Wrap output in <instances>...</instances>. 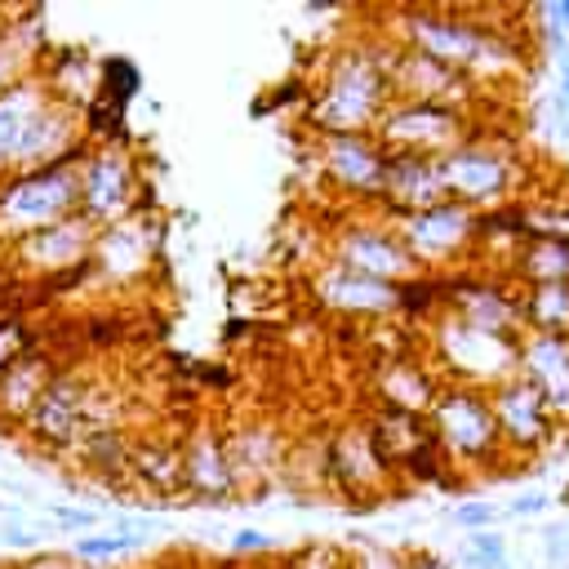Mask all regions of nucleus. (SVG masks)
Here are the masks:
<instances>
[{"label": "nucleus", "instance_id": "obj_14", "mask_svg": "<svg viewBox=\"0 0 569 569\" xmlns=\"http://www.w3.org/2000/svg\"><path fill=\"white\" fill-rule=\"evenodd\" d=\"M93 369L89 365H58V373L49 378L44 396L36 400L31 418L22 422V440L40 453H67L80 445L84 431V405L93 391Z\"/></svg>", "mask_w": 569, "mask_h": 569}, {"label": "nucleus", "instance_id": "obj_5", "mask_svg": "<svg viewBox=\"0 0 569 569\" xmlns=\"http://www.w3.org/2000/svg\"><path fill=\"white\" fill-rule=\"evenodd\" d=\"M387 218V213H382ZM391 231L413 258L418 276H458L476 267L480 249V213L458 200H436L418 213H391Z\"/></svg>", "mask_w": 569, "mask_h": 569}, {"label": "nucleus", "instance_id": "obj_20", "mask_svg": "<svg viewBox=\"0 0 569 569\" xmlns=\"http://www.w3.org/2000/svg\"><path fill=\"white\" fill-rule=\"evenodd\" d=\"M387 80H391V98H405V102H436V107H458V111H476L480 107V89L453 71L449 62L431 58V53H418V49H400L391 53V67H387Z\"/></svg>", "mask_w": 569, "mask_h": 569}, {"label": "nucleus", "instance_id": "obj_6", "mask_svg": "<svg viewBox=\"0 0 569 569\" xmlns=\"http://www.w3.org/2000/svg\"><path fill=\"white\" fill-rule=\"evenodd\" d=\"M436 169H440L445 200H458L471 213L511 204V196L525 182V164H520L516 147L507 138H489L485 124L462 147H453L445 160H436Z\"/></svg>", "mask_w": 569, "mask_h": 569}, {"label": "nucleus", "instance_id": "obj_9", "mask_svg": "<svg viewBox=\"0 0 569 569\" xmlns=\"http://www.w3.org/2000/svg\"><path fill=\"white\" fill-rule=\"evenodd\" d=\"M480 129V111H458V107H436V102H405L391 98L387 111L373 124V138L382 142L387 156H422V160H445L453 147H462Z\"/></svg>", "mask_w": 569, "mask_h": 569}, {"label": "nucleus", "instance_id": "obj_8", "mask_svg": "<svg viewBox=\"0 0 569 569\" xmlns=\"http://www.w3.org/2000/svg\"><path fill=\"white\" fill-rule=\"evenodd\" d=\"M76 182H80V209L93 227H111L142 204V187H147V169L133 151V142L124 138H93L76 164Z\"/></svg>", "mask_w": 569, "mask_h": 569}, {"label": "nucleus", "instance_id": "obj_10", "mask_svg": "<svg viewBox=\"0 0 569 569\" xmlns=\"http://www.w3.org/2000/svg\"><path fill=\"white\" fill-rule=\"evenodd\" d=\"M156 258H160V218L151 209H138V213H129L111 227H98L89 262H84L80 276L93 289L116 293V289L142 284L156 271Z\"/></svg>", "mask_w": 569, "mask_h": 569}, {"label": "nucleus", "instance_id": "obj_36", "mask_svg": "<svg viewBox=\"0 0 569 569\" xmlns=\"http://www.w3.org/2000/svg\"><path fill=\"white\" fill-rule=\"evenodd\" d=\"M347 569H405V556L391 551V547H356L347 551Z\"/></svg>", "mask_w": 569, "mask_h": 569}, {"label": "nucleus", "instance_id": "obj_4", "mask_svg": "<svg viewBox=\"0 0 569 569\" xmlns=\"http://www.w3.org/2000/svg\"><path fill=\"white\" fill-rule=\"evenodd\" d=\"M422 356L440 382H462L476 391H493L516 373V338L471 329L449 311L427 316Z\"/></svg>", "mask_w": 569, "mask_h": 569}, {"label": "nucleus", "instance_id": "obj_33", "mask_svg": "<svg viewBox=\"0 0 569 569\" xmlns=\"http://www.w3.org/2000/svg\"><path fill=\"white\" fill-rule=\"evenodd\" d=\"M142 538H129V533H84L76 538L71 547V560H89V565H102V560H116L124 551H133Z\"/></svg>", "mask_w": 569, "mask_h": 569}, {"label": "nucleus", "instance_id": "obj_41", "mask_svg": "<svg viewBox=\"0 0 569 569\" xmlns=\"http://www.w3.org/2000/svg\"><path fill=\"white\" fill-rule=\"evenodd\" d=\"M547 507H551V498H547V493H525V498H516L507 511H511V516H542Z\"/></svg>", "mask_w": 569, "mask_h": 569}, {"label": "nucleus", "instance_id": "obj_34", "mask_svg": "<svg viewBox=\"0 0 569 569\" xmlns=\"http://www.w3.org/2000/svg\"><path fill=\"white\" fill-rule=\"evenodd\" d=\"M36 347V333H31V320L22 311H0V369H9L22 351Z\"/></svg>", "mask_w": 569, "mask_h": 569}, {"label": "nucleus", "instance_id": "obj_29", "mask_svg": "<svg viewBox=\"0 0 569 569\" xmlns=\"http://www.w3.org/2000/svg\"><path fill=\"white\" fill-rule=\"evenodd\" d=\"M44 53H49V40H44L40 18L36 13H13L0 27V93L9 84H18L22 76H31Z\"/></svg>", "mask_w": 569, "mask_h": 569}, {"label": "nucleus", "instance_id": "obj_26", "mask_svg": "<svg viewBox=\"0 0 569 569\" xmlns=\"http://www.w3.org/2000/svg\"><path fill=\"white\" fill-rule=\"evenodd\" d=\"M124 489L178 502L182 498V467H178V445L164 436H133L129 462H124Z\"/></svg>", "mask_w": 569, "mask_h": 569}, {"label": "nucleus", "instance_id": "obj_25", "mask_svg": "<svg viewBox=\"0 0 569 569\" xmlns=\"http://www.w3.org/2000/svg\"><path fill=\"white\" fill-rule=\"evenodd\" d=\"M373 396H378V409H405V413H427L440 378L431 373V365L422 356H382V365L373 369L369 378Z\"/></svg>", "mask_w": 569, "mask_h": 569}, {"label": "nucleus", "instance_id": "obj_17", "mask_svg": "<svg viewBox=\"0 0 569 569\" xmlns=\"http://www.w3.org/2000/svg\"><path fill=\"white\" fill-rule=\"evenodd\" d=\"M307 293L316 298L320 311H329L338 320H387V316H400V284L360 276V271H351L342 262H329V258H320L307 271Z\"/></svg>", "mask_w": 569, "mask_h": 569}, {"label": "nucleus", "instance_id": "obj_15", "mask_svg": "<svg viewBox=\"0 0 569 569\" xmlns=\"http://www.w3.org/2000/svg\"><path fill=\"white\" fill-rule=\"evenodd\" d=\"M93 236H98V227L84 213H71V218H62V222H53V227H44V231L9 244L0 253V271L22 276L31 284H40V280H67V276L84 271L89 249H93Z\"/></svg>", "mask_w": 569, "mask_h": 569}, {"label": "nucleus", "instance_id": "obj_37", "mask_svg": "<svg viewBox=\"0 0 569 569\" xmlns=\"http://www.w3.org/2000/svg\"><path fill=\"white\" fill-rule=\"evenodd\" d=\"M289 569H347V551H338V547H307V551L293 556Z\"/></svg>", "mask_w": 569, "mask_h": 569}, {"label": "nucleus", "instance_id": "obj_43", "mask_svg": "<svg viewBox=\"0 0 569 569\" xmlns=\"http://www.w3.org/2000/svg\"><path fill=\"white\" fill-rule=\"evenodd\" d=\"M18 569H71V556H53V551H44V556H31V560H22Z\"/></svg>", "mask_w": 569, "mask_h": 569}, {"label": "nucleus", "instance_id": "obj_13", "mask_svg": "<svg viewBox=\"0 0 569 569\" xmlns=\"http://www.w3.org/2000/svg\"><path fill=\"white\" fill-rule=\"evenodd\" d=\"M325 471H329V493L347 502H382L391 498L405 480L378 449L369 422H347L325 440Z\"/></svg>", "mask_w": 569, "mask_h": 569}, {"label": "nucleus", "instance_id": "obj_28", "mask_svg": "<svg viewBox=\"0 0 569 569\" xmlns=\"http://www.w3.org/2000/svg\"><path fill=\"white\" fill-rule=\"evenodd\" d=\"M36 76L44 80L49 98H58V102H67V107H76V111H89V107H93V89H98V80H102L98 62H93L84 49H49V53L40 58Z\"/></svg>", "mask_w": 569, "mask_h": 569}, {"label": "nucleus", "instance_id": "obj_2", "mask_svg": "<svg viewBox=\"0 0 569 569\" xmlns=\"http://www.w3.org/2000/svg\"><path fill=\"white\" fill-rule=\"evenodd\" d=\"M391 53L396 44L382 31H365L333 44L311 84L307 124L316 133H373L378 116L391 102Z\"/></svg>", "mask_w": 569, "mask_h": 569}, {"label": "nucleus", "instance_id": "obj_40", "mask_svg": "<svg viewBox=\"0 0 569 569\" xmlns=\"http://www.w3.org/2000/svg\"><path fill=\"white\" fill-rule=\"evenodd\" d=\"M53 525H67V529H93V525H98V511H89V507H53Z\"/></svg>", "mask_w": 569, "mask_h": 569}, {"label": "nucleus", "instance_id": "obj_46", "mask_svg": "<svg viewBox=\"0 0 569 569\" xmlns=\"http://www.w3.org/2000/svg\"><path fill=\"white\" fill-rule=\"evenodd\" d=\"M565 556H569V525H565Z\"/></svg>", "mask_w": 569, "mask_h": 569}, {"label": "nucleus", "instance_id": "obj_42", "mask_svg": "<svg viewBox=\"0 0 569 569\" xmlns=\"http://www.w3.org/2000/svg\"><path fill=\"white\" fill-rule=\"evenodd\" d=\"M405 569H453V560H445L436 551H413V556H405Z\"/></svg>", "mask_w": 569, "mask_h": 569}, {"label": "nucleus", "instance_id": "obj_22", "mask_svg": "<svg viewBox=\"0 0 569 569\" xmlns=\"http://www.w3.org/2000/svg\"><path fill=\"white\" fill-rule=\"evenodd\" d=\"M178 467H182V498L200 507H222L240 502L236 476L227 462V436L218 422H196L178 440Z\"/></svg>", "mask_w": 569, "mask_h": 569}, {"label": "nucleus", "instance_id": "obj_3", "mask_svg": "<svg viewBox=\"0 0 569 569\" xmlns=\"http://www.w3.org/2000/svg\"><path fill=\"white\" fill-rule=\"evenodd\" d=\"M427 427H431V440H436L445 467L458 476H476V471L511 458L502 449V436H498V422L489 409V391H476L462 382H440L427 405Z\"/></svg>", "mask_w": 569, "mask_h": 569}, {"label": "nucleus", "instance_id": "obj_23", "mask_svg": "<svg viewBox=\"0 0 569 569\" xmlns=\"http://www.w3.org/2000/svg\"><path fill=\"white\" fill-rule=\"evenodd\" d=\"M516 373L547 400L560 431H569V338L520 333L516 338Z\"/></svg>", "mask_w": 569, "mask_h": 569}, {"label": "nucleus", "instance_id": "obj_21", "mask_svg": "<svg viewBox=\"0 0 569 569\" xmlns=\"http://www.w3.org/2000/svg\"><path fill=\"white\" fill-rule=\"evenodd\" d=\"M489 409H493L502 449H507L511 458L542 453V449L556 440V431H560V422L551 418L547 400H542L520 373H511L507 382H498V387L489 391Z\"/></svg>", "mask_w": 569, "mask_h": 569}, {"label": "nucleus", "instance_id": "obj_24", "mask_svg": "<svg viewBox=\"0 0 569 569\" xmlns=\"http://www.w3.org/2000/svg\"><path fill=\"white\" fill-rule=\"evenodd\" d=\"M58 356L44 347L22 351L9 369H0V431H22V422L31 418L36 400L44 396L49 378L58 373Z\"/></svg>", "mask_w": 569, "mask_h": 569}, {"label": "nucleus", "instance_id": "obj_7", "mask_svg": "<svg viewBox=\"0 0 569 569\" xmlns=\"http://www.w3.org/2000/svg\"><path fill=\"white\" fill-rule=\"evenodd\" d=\"M80 160L44 164V169H18L0 178V253L80 209Z\"/></svg>", "mask_w": 569, "mask_h": 569}, {"label": "nucleus", "instance_id": "obj_39", "mask_svg": "<svg viewBox=\"0 0 569 569\" xmlns=\"http://www.w3.org/2000/svg\"><path fill=\"white\" fill-rule=\"evenodd\" d=\"M542 18H547V36H551V44H565V36H569V0H551L547 9H538Z\"/></svg>", "mask_w": 569, "mask_h": 569}, {"label": "nucleus", "instance_id": "obj_38", "mask_svg": "<svg viewBox=\"0 0 569 569\" xmlns=\"http://www.w3.org/2000/svg\"><path fill=\"white\" fill-rule=\"evenodd\" d=\"M267 551H271L267 529H236L231 533V556H267Z\"/></svg>", "mask_w": 569, "mask_h": 569}, {"label": "nucleus", "instance_id": "obj_35", "mask_svg": "<svg viewBox=\"0 0 569 569\" xmlns=\"http://www.w3.org/2000/svg\"><path fill=\"white\" fill-rule=\"evenodd\" d=\"M498 516H502V511H498L493 502H485V498H467V502H458V507H453V525H462L467 533L489 529Z\"/></svg>", "mask_w": 569, "mask_h": 569}, {"label": "nucleus", "instance_id": "obj_44", "mask_svg": "<svg viewBox=\"0 0 569 569\" xmlns=\"http://www.w3.org/2000/svg\"><path fill=\"white\" fill-rule=\"evenodd\" d=\"M542 547H547L551 560H569V556H565V529H547V533H542Z\"/></svg>", "mask_w": 569, "mask_h": 569}, {"label": "nucleus", "instance_id": "obj_32", "mask_svg": "<svg viewBox=\"0 0 569 569\" xmlns=\"http://www.w3.org/2000/svg\"><path fill=\"white\" fill-rule=\"evenodd\" d=\"M516 218L525 240H569V196L516 200Z\"/></svg>", "mask_w": 569, "mask_h": 569}, {"label": "nucleus", "instance_id": "obj_16", "mask_svg": "<svg viewBox=\"0 0 569 569\" xmlns=\"http://www.w3.org/2000/svg\"><path fill=\"white\" fill-rule=\"evenodd\" d=\"M440 311L458 316L471 329L520 338V284L493 271H458L440 280Z\"/></svg>", "mask_w": 569, "mask_h": 569}, {"label": "nucleus", "instance_id": "obj_11", "mask_svg": "<svg viewBox=\"0 0 569 569\" xmlns=\"http://www.w3.org/2000/svg\"><path fill=\"white\" fill-rule=\"evenodd\" d=\"M325 258L342 262L360 276L387 280V284H409L418 280L413 258L405 253L400 236L391 231V222L382 213H347L338 218V227L325 231Z\"/></svg>", "mask_w": 569, "mask_h": 569}, {"label": "nucleus", "instance_id": "obj_19", "mask_svg": "<svg viewBox=\"0 0 569 569\" xmlns=\"http://www.w3.org/2000/svg\"><path fill=\"white\" fill-rule=\"evenodd\" d=\"M89 147V124H84V111L58 102V98H44L40 111L22 124L18 133V147H13V164L9 173L18 169H44V164H62V160H80Z\"/></svg>", "mask_w": 569, "mask_h": 569}, {"label": "nucleus", "instance_id": "obj_27", "mask_svg": "<svg viewBox=\"0 0 569 569\" xmlns=\"http://www.w3.org/2000/svg\"><path fill=\"white\" fill-rule=\"evenodd\" d=\"M445 200L440 187V169L436 160L422 156H387V178H382V196H378V213H418L427 204Z\"/></svg>", "mask_w": 569, "mask_h": 569}, {"label": "nucleus", "instance_id": "obj_30", "mask_svg": "<svg viewBox=\"0 0 569 569\" xmlns=\"http://www.w3.org/2000/svg\"><path fill=\"white\" fill-rule=\"evenodd\" d=\"M44 98H49V89H44V80H40L36 71L22 76L18 84H9V89L0 93V178H4L9 164H13V147H18L22 124L40 111Z\"/></svg>", "mask_w": 569, "mask_h": 569}, {"label": "nucleus", "instance_id": "obj_18", "mask_svg": "<svg viewBox=\"0 0 569 569\" xmlns=\"http://www.w3.org/2000/svg\"><path fill=\"white\" fill-rule=\"evenodd\" d=\"M222 436H227V462H231L240 502H249V493H258V489H267L284 476L293 440L276 418H262V413L240 418V422L222 427Z\"/></svg>", "mask_w": 569, "mask_h": 569}, {"label": "nucleus", "instance_id": "obj_1", "mask_svg": "<svg viewBox=\"0 0 569 569\" xmlns=\"http://www.w3.org/2000/svg\"><path fill=\"white\" fill-rule=\"evenodd\" d=\"M382 36L400 49L431 53L462 71L480 93L511 84L525 76V40L511 27H502V13H476V9H396L382 13Z\"/></svg>", "mask_w": 569, "mask_h": 569}, {"label": "nucleus", "instance_id": "obj_12", "mask_svg": "<svg viewBox=\"0 0 569 569\" xmlns=\"http://www.w3.org/2000/svg\"><path fill=\"white\" fill-rule=\"evenodd\" d=\"M311 160L320 182L356 209H378L382 178H387V151L373 133H316Z\"/></svg>", "mask_w": 569, "mask_h": 569}, {"label": "nucleus", "instance_id": "obj_45", "mask_svg": "<svg viewBox=\"0 0 569 569\" xmlns=\"http://www.w3.org/2000/svg\"><path fill=\"white\" fill-rule=\"evenodd\" d=\"M560 98H565V116H569V44L560 53Z\"/></svg>", "mask_w": 569, "mask_h": 569}, {"label": "nucleus", "instance_id": "obj_31", "mask_svg": "<svg viewBox=\"0 0 569 569\" xmlns=\"http://www.w3.org/2000/svg\"><path fill=\"white\" fill-rule=\"evenodd\" d=\"M520 333L569 338V284H520Z\"/></svg>", "mask_w": 569, "mask_h": 569}]
</instances>
